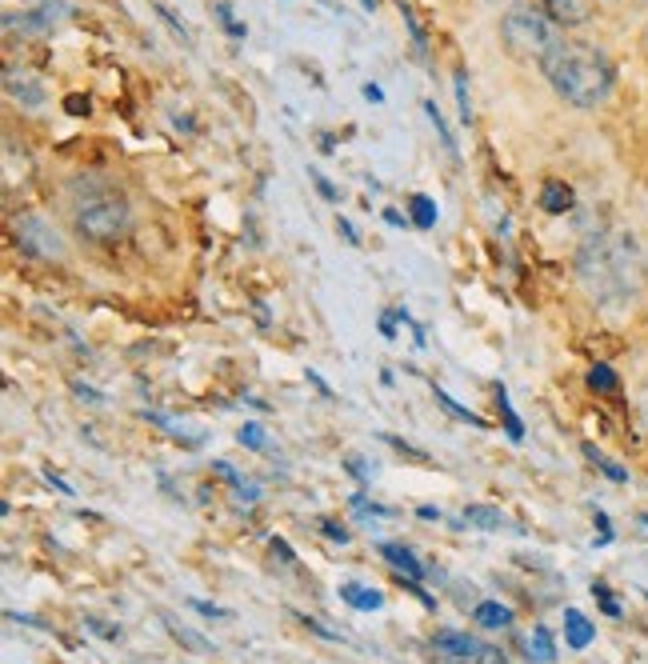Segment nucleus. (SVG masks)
I'll return each instance as SVG.
<instances>
[{"instance_id":"obj_8","label":"nucleus","mask_w":648,"mask_h":664,"mask_svg":"<svg viewBox=\"0 0 648 664\" xmlns=\"http://www.w3.org/2000/svg\"><path fill=\"white\" fill-rule=\"evenodd\" d=\"M432 644H436V652H448V656H456V660H468V656L484 652L468 632H456V628H440V632L432 636Z\"/></svg>"},{"instance_id":"obj_34","label":"nucleus","mask_w":648,"mask_h":664,"mask_svg":"<svg viewBox=\"0 0 648 664\" xmlns=\"http://www.w3.org/2000/svg\"><path fill=\"white\" fill-rule=\"evenodd\" d=\"M488 660H492V664H508V660H504V656H488Z\"/></svg>"},{"instance_id":"obj_11","label":"nucleus","mask_w":648,"mask_h":664,"mask_svg":"<svg viewBox=\"0 0 648 664\" xmlns=\"http://www.w3.org/2000/svg\"><path fill=\"white\" fill-rule=\"evenodd\" d=\"M468 528H484V532H496V528H508V516L492 504H468L464 516H460Z\"/></svg>"},{"instance_id":"obj_19","label":"nucleus","mask_w":648,"mask_h":664,"mask_svg":"<svg viewBox=\"0 0 648 664\" xmlns=\"http://www.w3.org/2000/svg\"><path fill=\"white\" fill-rule=\"evenodd\" d=\"M616 384H620V380H616V372H612L608 364H596V368L588 372V388H592V392H616Z\"/></svg>"},{"instance_id":"obj_1","label":"nucleus","mask_w":648,"mask_h":664,"mask_svg":"<svg viewBox=\"0 0 648 664\" xmlns=\"http://www.w3.org/2000/svg\"><path fill=\"white\" fill-rule=\"evenodd\" d=\"M576 280L592 296V304L612 312L632 308L648 280V260L636 232L628 228L592 232L576 252Z\"/></svg>"},{"instance_id":"obj_23","label":"nucleus","mask_w":648,"mask_h":664,"mask_svg":"<svg viewBox=\"0 0 648 664\" xmlns=\"http://www.w3.org/2000/svg\"><path fill=\"white\" fill-rule=\"evenodd\" d=\"M404 24L412 28V44H416V56H424V52H428V44H424V32H420V24H416V12H412V8H404Z\"/></svg>"},{"instance_id":"obj_30","label":"nucleus","mask_w":648,"mask_h":664,"mask_svg":"<svg viewBox=\"0 0 648 664\" xmlns=\"http://www.w3.org/2000/svg\"><path fill=\"white\" fill-rule=\"evenodd\" d=\"M196 612H204V616H228L224 608H212V604H204V600H196Z\"/></svg>"},{"instance_id":"obj_17","label":"nucleus","mask_w":648,"mask_h":664,"mask_svg":"<svg viewBox=\"0 0 648 664\" xmlns=\"http://www.w3.org/2000/svg\"><path fill=\"white\" fill-rule=\"evenodd\" d=\"M408 208H412V224H416V228H432V224H436V204H432V196L416 192V196L408 200Z\"/></svg>"},{"instance_id":"obj_28","label":"nucleus","mask_w":648,"mask_h":664,"mask_svg":"<svg viewBox=\"0 0 648 664\" xmlns=\"http://www.w3.org/2000/svg\"><path fill=\"white\" fill-rule=\"evenodd\" d=\"M308 176H312V184L320 188V196H324V200H336V188H332V184H328V180H324L316 168H308Z\"/></svg>"},{"instance_id":"obj_6","label":"nucleus","mask_w":648,"mask_h":664,"mask_svg":"<svg viewBox=\"0 0 648 664\" xmlns=\"http://www.w3.org/2000/svg\"><path fill=\"white\" fill-rule=\"evenodd\" d=\"M540 8L560 24V28H576L592 16V0H540Z\"/></svg>"},{"instance_id":"obj_27","label":"nucleus","mask_w":648,"mask_h":664,"mask_svg":"<svg viewBox=\"0 0 648 664\" xmlns=\"http://www.w3.org/2000/svg\"><path fill=\"white\" fill-rule=\"evenodd\" d=\"M216 16H220V24H224L232 36H244V24L232 20V8H228V4H216Z\"/></svg>"},{"instance_id":"obj_16","label":"nucleus","mask_w":648,"mask_h":664,"mask_svg":"<svg viewBox=\"0 0 648 664\" xmlns=\"http://www.w3.org/2000/svg\"><path fill=\"white\" fill-rule=\"evenodd\" d=\"M528 648H532V660H536V664H552V660H556V644H552V632H548L544 624L532 628Z\"/></svg>"},{"instance_id":"obj_22","label":"nucleus","mask_w":648,"mask_h":664,"mask_svg":"<svg viewBox=\"0 0 648 664\" xmlns=\"http://www.w3.org/2000/svg\"><path fill=\"white\" fill-rule=\"evenodd\" d=\"M436 400H440V404H444V408H448V412H452V416H460V420H468V424H472V428H484V420H480V416H476V412H468V408H460V404H456V400H452V396H448V392H444V388H436Z\"/></svg>"},{"instance_id":"obj_10","label":"nucleus","mask_w":648,"mask_h":664,"mask_svg":"<svg viewBox=\"0 0 648 664\" xmlns=\"http://www.w3.org/2000/svg\"><path fill=\"white\" fill-rule=\"evenodd\" d=\"M572 204H576V196H572V188H568L564 180H544V184H540V208H544V212L560 216V212H568Z\"/></svg>"},{"instance_id":"obj_32","label":"nucleus","mask_w":648,"mask_h":664,"mask_svg":"<svg viewBox=\"0 0 648 664\" xmlns=\"http://www.w3.org/2000/svg\"><path fill=\"white\" fill-rule=\"evenodd\" d=\"M364 96H368V100H384V92H380L376 84H364Z\"/></svg>"},{"instance_id":"obj_13","label":"nucleus","mask_w":648,"mask_h":664,"mask_svg":"<svg viewBox=\"0 0 648 664\" xmlns=\"http://www.w3.org/2000/svg\"><path fill=\"white\" fill-rule=\"evenodd\" d=\"M340 600H344V604H352V608H360V612H376V608L384 604V596H380L376 588H368V584H356V580L340 584Z\"/></svg>"},{"instance_id":"obj_35","label":"nucleus","mask_w":648,"mask_h":664,"mask_svg":"<svg viewBox=\"0 0 648 664\" xmlns=\"http://www.w3.org/2000/svg\"><path fill=\"white\" fill-rule=\"evenodd\" d=\"M644 48H648V32H644Z\"/></svg>"},{"instance_id":"obj_7","label":"nucleus","mask_w":648,"mask_h":664,"mask_svg":"<svg viewBox=\"0 0 648 664\" xmlns=\"http://www.w3.org/2000/svg\"><path fill=\"white\" fill-rule=\"evenodd\" d=\"M592 640H596V624H592L584 612L568 608V612H564V644H568L572 652H584Z\"/></svg>"},{"instance_id":"obj_29","label":"nucleus","mask_w":648,"mask_h":664,"mask_svg":"<svg viewBox=\"0 0 648 664\" xmlns=\"http://www.w3.org/2000/svg\"><path fill=\"white\" fill-rule=\"evenodd\" d=\"M352 508H356V512H372V516H388V508H384V504H368L364 496H352Z\"/></svg>"},{"instance_id":"obj_2","label":"nucleus","mask_w":648,"mask_h":664,"mask_svg":"<svg viewBox=\"0 0 648 664\" xmlns=\"http://www.w3.org/2000/svg\"><path fill=\"white\" fill-rule=\"evenodd\" d=\"M540 68H544L552 92L564 104L584 108V112L600 108L612 96V84H616V68L608 60V52L588 44V40H564Z\"/></svg>"},{"instance_id":"obj_12","label":"nucleus","mask_w":648,"mask_h":664,"mask_svg":"<svg viewBox=\"0 0 648 664\" xmlns=\"http://www.w3.org/2000/svg\"><path fill=\"white\" fill-rule=\"evenodd\" d=\"M4 88H8V96L20 100V104H44V88H40L28 72H8Z\"/></svg>"},{"instance_id":"obj_25","label":"nucleus","mask_w":648,"mask_h":664,"mask_svg":"<svg viewBox=\"0 0 648 664\" xmlns=\"http://www.w3.org/2000/svg\"><path fill=\"white\" fill-rule=\"evenodd\" d=\"M456 100H460V120L468 124L472 120V104H468V92H464V72H456Z\"/></svg>"},{"instance_id":"obj_14","label":"nucleus","mask_w":648,"mask_h":664,"mask_svg":"<svg viewBox=\"0 0 648 664\" xmlns=\"http://www.w3.org/2000/svg\"><path fill=\"white\" fill-rule=\"evenodd\" d=\"M60 16H64V0H28V16H24V24L44 32V28H52Z\"/></svg>"},{"instance_id":"obj_18","label":"nucleus","mask_w":648,"mask_h":664,"mask_svg":"<svg viewBox=\"0 0 648 664\" xmlns=\"http://www.w3.org/2000/svg\"><path fill=\"white\" fill-rule=\"evenodd\" d=\"M424 116L436 124V132H440V140H444V148L456 156V140H452V128L444 124V116H440V108H436V100H424Z\"/></svg>"},{"instance_id":"obj_36","label":"nucleus","mask_w":648,"mask_h":664,"mask_svg":"<svg viewBox=\"0 0 648 664\" xmlns=\"http://www.w3.org/2000/svg\"><path fill=\"white\" fill-rule=\"evenodd\" d=\"M492 4H500V0H492Z\"/></svg>"},{"instance_id":"obj_31","label":"nucleus","mask_w":648,"mask_h":664,"mask_svg":"<svg viewBox=\"0 0 648 664\" xmlns=\"http://www.w3.org/2000/svg\"><path fill=\"white\" fill-rule=\"evenodd\" d=\"M324 536H332V540H340V544L348 540V532H344V528H332V524H324Z\"/></svg>"},{"instance_id":"obj_4","label":"nucleus","mask_w":648,"mask_h":664,"mask_svg":"<svg viewBox=\"0 0 648 664\" xmlns=\"http://www.w3.org/2000/svg\"><path fill=\"white\" fill-rule=\"evenodd\" d=\"M500 40H504V48H508L512 56L544 64V60L564 44V28H560L544 8L512 4V8H504V16H500Z\"/></svg>"},{"instance_id":"obj_21","label":"nucleus","mask_w":648,"mask_h":664,"mask_svg":"<svg viewBox=\"0 0 648 664\" xmlns=\"http://www.w3.org/2000/svg\"><path fill=\"white\" fill-rule=\"evenodd\" d=\"M496 404H500V412H504V420H508V436H512V440H520V436H524V424H520V416L512 412V404H508V392H504V388H496Z\"/></svg>"},{"instance_id":"obj_26","label":"nucleus","mask_w":648,"mask_h":664,"mask_svg":"<svg viewBox=\"0 0 648 664\" xmlns=\"http://www.w3.org/2000/svg\"><path fill=\"white\" fill-rule=\"evenodd\" d=\"M592 592H596V600H600V608H604L608 616H620V604L612 600V592H608L604 584H592Z\"/></svg>"},{"instance_id":"obj_3","label":"nucleus","mask_w":648,"mask_h":664,"mask_svg":"<svg viewBox=\"0 0 648 664\" xmlns=\"http://www.w3.org/2000/svg\"><path fill=\"white\" fill-rule=\"evenodd\" d=\"M68 212H72V228L88 240H116L132 228L128 196L96 176H76L68 184Z\"/></svg>"},{"instance_id":"obj_24","label":"nucleus","mask_w":648,"mask_h":664,"mask_svg":"<svg viewBox=\"0 0 648 664\" xmlns=\"http://www.w3.org/2000/svg\"><path fill=\"white\" fill-rule=\"evenodd\" d=\"M236 440H240V444H248V448H264V432H260L256 424H244V428L236 432Z\"/></svg>"},{"instance_id":"obj_5","label":"nucleus","mask_w":648,"mask_h":664,"mask_svg":"<svg viewBox=\"0 0 648 664\" xmlns=\"http://www.w3.org/2000/svg\"><path fill=\"white\" fill-rule=\"evenodd\" d=\"M12 232H16V244H20L24 252L40 256V260H60V256H64V240H60L56 228L44 224L40 216H20V220L12 224Z\"/></svg>"},{"instance_id":"obj_33","label":"nucleus","mask_w":648,"mask_h":664,"mask_svg":"<svg viewBox=\"0 0 648 664\" xmlns=\"http://www.w3.org/2000/svg\"><path fill=\"white\" fill-rule=\"evenodd\" d=\"M420 516H424V520H440V508H432V504H424V508H420Z\"/></svg>"},{"instance_id":"obj_15","label":"nucleus","mask_w":648,"mask_h":664,"mask_svg":"<svg viewBox=\"0 0 648 664\" xmlns=\"http://www.w3.org/2000/svg\"><path fill=\"white\" fill-rule=\"evenodd\" d=\"M472 616H476L484 628H508V624H512V608L500 604V600H480Z\"/></svg>"},{"instance_id":"obj_9","label":"nucleus","mask_w":648,"mask_h":664,"mask_svg":"<svg viewBox=\"0 0 648 664\" xmlns=\"http://www.w3.org/2000/svg\"><path fill=\"white\" fill-rule=\"evenodd\" d=\"M380 556H384V560H388L396 572H404L408 580H416V584L424 580V564H420V560H416V556H412L404 544H392V540H384V544H380Z\"/></svg>"},{"instance_id":"obj_20","label":"nucleus","mask_w":648,"mask_h":664,"mask_svg":"<svg viewBox=\"0 0 648 664\" xmlns=\"http://www.w3.org/2000/svg\"><path fill=\"white\" fill-rule=\"evenodd\" d=\"M584 456H588V460H592V464H596V468H600V472H604L608 480H616V484H624V480H628V472H624V468H616V464H612L608 456H600V452H596L592 444H584Z\"/></svg>"}]
</instances>
